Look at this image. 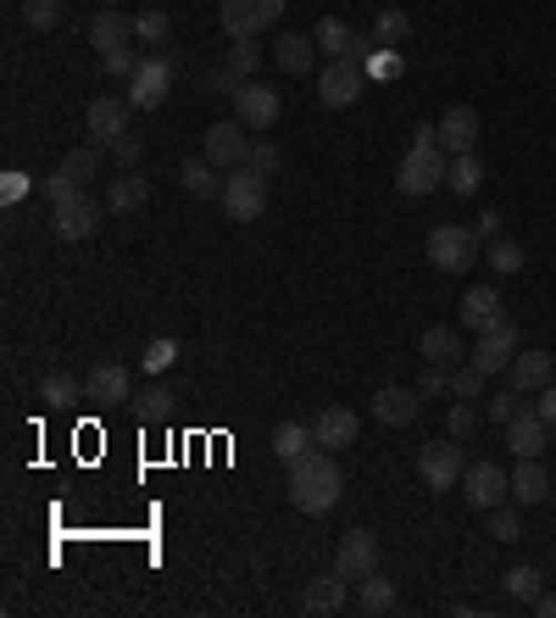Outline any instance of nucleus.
Here are the masks:
<instances>
[{
	"label": "nucleus",
	"mask_w": 556,
	"mask_h": 618,
	"mask_svg": "<svg viewBox=\"0 0 556 618\" xmlns=\"http://www.w3.org/2000/svg\"><path fill=\"white\" fill-rule=\"evenodd\" d=\"M406 34H412V18H406L401 7H384V12L373 18V40H378V46H401Z\"/></svg>",
	"instance_id": "34"
},
{
	"label": "nucleus",
	"mask_w": 556,
	"mask_h": 618,
	"mask_svg": "<svg viewBox=\"0 0 556 618\" xmlns=\"http://www.w3.org/2000/svg\"><path fill=\"white\" fill-rule=\"evenodd\" d=\"M62 18H68V0H23V23L34 34H51Z\"/></svg>",
	"instance_id": "32"
},
{
	"label": "nucleus",
	"mask_w": 556,
	"mask_h": 618,
	"mask_svg": "<svg viewBox=\"0 0 556 618\" xmlns=\"http://www.w3.org/2000/svg\"><path fill=\"white\" fill-rule=\"evenodd\" d=\"M201 157L212 162V168H245L251 162V134H245V123L240 118H223V123H212L206 129V146H201Z\"/></svg>",
	"instance_id": "9"
},
{
	"label": "nucleus",
	"mask_w": 556,
	"mask_h": 618,
	"mask_svg": "<svg viewBox=\"0 0 556 618\" xmlns=\"http://www.w3.org/2000/svg\"><path fill=\"white\" fill-rule=\"evenodd\" d=\"M417 412H423V396H417V385L406 390V385H384L378 396H373V418L378 423H390V429H406V423H417Z\"/></svg>",
	"instance_id": "18"
},
{
	"label": "nucleus",
	"mask_w": 556,
	"mask_h": 618,
	"mask_svg": "<svg viewBox=\"0 0 556 618\" xmlns=\"http://www.w3.org/2000/svg\"><path fill=\"white\" fill-rule=\"evenodd\" d=\"M506 379H512V390L539 396V390L556 379V351H517L512 368H506Z\"/></svg>",
	"instance_id": "17"
},
{
	"label": "nucleus",
	"mask_w": 556,
	"mask_h": 618,
	"mask_svg": "<svg viewBox=\"0 0 556 618\" xmlns=\"http://www.w3.org/2000/svg\"><path fill=\"white\" fill-rule=\"evenodd\" d=\"M107 207H112L118 218L145 212V207H151V185H145V173H140V168H123V179H112V190H107Z\"/></svg>",
	"instance_id": "22"
},
{
	"label": "nucleus",
	"mask_w": 556,
	"mask_h": 618,
	"mask_svg": "<svg viewBox=\"0 0 556 618\" xmlns=\"http://www.w3.org/2000/svg\"><path fill=\"white\" fill-rule=\"evenodd\" d=\"M489 535H495V540H517V535H523V518H517L512 507H489Z\"/></svg>",
	"instance_id": "51"
},
{
	"label": "nucleus",
	"mask_w": 556,
	"mask_h": 618,
	"mask_svg": "<svg viewBox=\"0 0 556 618\" xmlns=\"http://www.w3.org/2000/svg\"><path fill=\"white\" fill-rule=\"evenodd\" d=\"M84 396H90V401H101V407H123V401H134V379H129V368L101 362V368H90Z\"/></svg>",
	"instance_id": "19"
},
{
	"label": "nucleus",
	"mask_w": 556,
	"mask_h": 618,
	"mask_svg": "<svg viewBox=\"0 0 556 618\" xmlns=\"http://www.w3.org/2000/svg\"><path fill=\"white\" fill-rule=\"evenodd\" d=\"M462 474H467V462H462V446L456 440H428L423 451H417V479L439 496V490H451V485H462Z\"/></svg>",
	"instance_id": "7"
},
{
	"label": "nucleus",
	"mask_w": 556,
	"mask_h": 618,
	"mask_svg": "<svg viewBox=\"0 0 556 618\" xmlns=\"http://www.w3.org/2000/svg\"><path fill=\"white\" fill-rule=\"evenodd\" d=\"M112 157H118V162H123V168H140V157H145V146H140V134H134V129H129V134H123V140H112Z\"/></svg>",
	"instance_id": "54"
},
{
	"label": "nucleus",
	"mask_w": 556,
	"mask_h": 618,
	"mask_svg": "<svg viewBox=\"0 0 556 618\" xmlns=\"http://www.w3.org/2000/svg\"><path fill=\"white\" fill-rule=\"evenodd\" d=\"M40 401H46V407H73V401H79V379H73V373H51V379L40 385Z\"/></svg>",
	"instance_id": "40"
},
{
	"label": "nucleus",
	"mask_w": 556,
	"mask_h": 618,
	"mask_svg": "<svg viewBox=\"0 0 556 618\" xmlns=\"http://www.w3.org/2000/svg\"><path fill=\"white\" fill-rule=\"evenodd\" d=\"M240 84H245V79H240V73H234V68H229V62H223V68H212V73H206V90H218V96H240Z\"/></svg>",
	"instance_id": "53"
},
{
	"label": "nucleus",
	"mask_w": 556,
	"mask_h": 618,
	"mask_svg": "<svg viewBox=\"0 0 556 618\" xmlns=\"http://www.w3.org/2000/svg\"><path fill=\"white\" fill-rule=\"evenodd\" d=\"M362 96H367V62H362V57H340V62H328V68L317 73V101H323V107L345 112V107H356Z\"/></svg>",
	"instance_id": "3"
},
{
	"label": "nucleus",
	"mask_w": 556,
	"mask_h": 618,
	"mask_svg": "<svg viewBox=\"0 0 556 618\" xmlns=\"http://www.w3.org/2000/svg\"><path fill=\"white\" fill-rule=\"evenodd\" d=\"M473 235H478L484 246H489V240H501V212H478V229H473Z\"/></svg>",
	"instance_id": "56"
},
{
	"label": "nucleus",
	"mask_w": 556,
	"mask_h": 618,
	"mask_svg": "<svg viewBox=\"0 0 556 618\" xmlns=\"http://www.w3.org/2000/svg\"><path fill=\"white\" fill-rule=\"evenodd\" d=\"M512 357H517V323H512V318L489 323V329L478 335V346L467 351V362H478L489 379H495V373H506V368H512Z\"/></svg>",
	"instance_id": "11"
},
{
	"label": "nucleus",
	"mask_w": 556,
	"mask_h": 618,
	"mask_svg": "<svg viewBox=\"0 0 556 618\" xmlns=\"http://www.w3.org/2000/svg\"><path fill=\"white\" fill-rule=\"evenodd\" d=\"M501 585H506V596H512V601H534V596L545 590V585H539V568H528V562L506 568V579H501Z\"/></svg>",
	"instance_id": "39"
},
{
	"label": "nucleus",
	"mask_w": 556,
	"mask_h": 618,
	"mask_svg": "<svg viewBox=\"0 0 556 618\" xmlns=\"http://www.w3.org/2000/svg\"><path fill=\"white\" fill-rule=\"evenodd\" d=\"M428 262H434L439 273H467V268H478V235H473L467 223H439V229L428 235Z\"/></svg>",
	"instance_id": "6"
},
{
	"label": "nucleus",
	"mask_w": 556,
	"mask_h": 618,
	"mask_svg": "<svg viewBox=\"0 0 556 618\" xmlns=\"http://www.w3.org/2000/svg\"><path fill=\"white\" fill-rule=\"evenodd\" d=\"M223 212L234 218V223H256L262 212H267V173H256L251 162L245 168H234L229 179H223Z\"/></svg>",
	"instance_id": "4"
},
{
	"label": "nucleus",
	"mask_w": 556,
	"mask_h": 618,
	"mask_svg": "<svg viewBox=\"0 0 556 618\" xmlns=\"http://www.w3.org/2000/svg\"><path fill=\"white\" fill-rule=\"evenodd\" d=\"M506 312H501V290L495 285H473L467 296H462V323L473 329V335H484L489 323H501Z\"/></svg>",
	"instance_id": "27"
},
{
	"label": "nucleus",
	"mask_w": 556,
	"mask_h": 618,
	"mask_svg": "<svg viewBox=\"0 0 556 618\" xmlns=\"http://www.w3.org/2000/svg\"><path fill=\"white\" fill-rule=\"evenodd\" d=\"M140 62H145V57H134L129 46H123V51H107V57H101L107 79H134V73H140Z\"/></svg>",
	"instance_id": "46"
},
{
	"label": "nucleus",
	"mask_w": 556,
	"mask_h": 618,
	"mask_svg": "<svg viewBox=\"0 0 556 618\" xmlns=\"http://www.w3.org/2000/svg\"><path fill=\"white\" fill-rule=\"evenodd\" d=\"M284 7H290V0H223L218 23H223L229 40H256L262 29H273L284 18Z\"/></svg>",
	"instance_id": "5"
},
{
	"label": "nucleus",
	"mask_w": 556,
	"mask_h": 618,
	"mask_svg": "<svg viewBox=\"0 0 556 618\" xmlns=\"http://www.w3.org/2000/svg\"><path fill=\"white\" fill-rule=\"evenodd\" d=\"M545 440H550V423H545L534 407H523V412L506 423V446H512V457H539Z\"/></svg>",
	"instance_id": "21"
},
{
	"label": "nucleus",
	"mask_w": 556,
	"mask_h": 618,
	"mask_svg": "<svg viewBox=\"0 0 556 618\" xmlns=\"http://www.w3.org/2000/svg\"><path fill=\"white\" fill-rule=\"evenodd\" d=\"M134 412H140L145 423H162V418L173 412V390H168V385H145V390L134 396Z\"/></svg>",
	"instance_id": "37"
},
{
	"label": "nucleus",
	"mask_w": 556,
	"mask_h": 618,
	"mask_svg": "<svg viewBox=\"0 0 556 618\" xmlns=\"http://www.w3.org/2000/svg\"><path fill=\"white\" fill-rule=\"evenodd\" d=\"M445 173H451V162H445V151H439V129H434V123H417V129H412V151H406L401 168H395V190H401V196H434V190L445 185Z\"/></svg>",
	"instance_id": "2"
},
{
	"label": "nucleus",
	"mask_w": 556,
	"mask_h": 618,
	"mask_svg": "<svg viewBox=\"0 0 556 618\" xmlns=\"http://www.w3.org/2000/svg\"><path fill=\"white\" fill-rule=\"evenodd\" d=\"M256 62H262V46H256V40H234V51H229V68H234L240 79H256Z\"/></svg>",
	"instance_id": "45"
},
{
	"label": "nucleus",
	"mask_w": 556,
	"mask_h": 618,
	"mask_svg": "<svg viewBox=\"0 0 556 618\" xmlns=\"http://www.w3.org/2000/svg\"><path fill=\"white\" fill-rule=\"evenodd\" d=\"M417 357H423V362H434V368H456L467 351H462V335H456V329L428 323V329L417 335Z\"/></svg>",
	"instance_id": "23"
},
{
	"label": "nucleus",
	"mask_w": 556,
	"mask_h": 618,
	"mask_svg": "<svg viewBox=\"0 0 556 618\" xmlns=\"http://www.w3.org/2000/svg\"><path fill=\"white\" fill-rule=\"evenodd\" d=\"M512 501H517V507H539V501H550V474H545V462H539V457H517Z\"/></svg>",
	"instance_id": "25"
},
{
	"label": "nucleus",
	"mask_w": 556,
	"mask_h": 618,
	"mask_svg": "<svg viewBox=\"0 0 556 618\" xmlns=\"http://www.w3.org/2000/svg\"><path fill=\"white\" fill-rule=\"evenodd\" d=\"M345 574L340 568H328V574H317L312 585H306V596H301V612L306 618H323V612H345Z\"/></svg>",
	"instance_id": "20"
},
{
	"label": "nucleus",
	"mask_w": 556,
	"mask_h": 618,
	"mask_svg": "<svg viewBox=\"0 0 556 618\" xmlns=\"http://www.w3.org/2000/svg\"><path fill=\"white\" fill-rule=\"evenodd\" d=\"M123 96H129V107H134V112H156V107L173 96V62H168V57H145Z\"/></svg>",
	"instance_id": "8"
},
{
	"label": "nucleus",
	"mask_w": 556,
	"mask_h": 618,
	"mask_svg": "<svg viewBox=\"0 0 556 618\" xmlns=\"http://www.w3.org/2000/svg\"><path fill=\"white\" fill-rule=\"evenodd\" d=\"M234 118L262 134V129H273V123L284 118V101H279V90H267L262 79H245L240 96H234Z\"/></svg>",
	"instance_id": "10"
},
{
	"label": "nucleus",
	"mask_w": 556,
	"mask_h": 618,
	"mask_svg": "<svg viewBox=\"0 0 556 618\" xmlns=\"http://www.w3.org/2000/svg\"><path fill=\"white\" fill-rule=\"evenodd\" d=\"M445 185L456 190V196H478V185H484V162L467 151V157H456L451 162V173H445Z\"/></svg>",
	"instance_id": "33"
},
{
	"label": "nucleus",
	"mask_w": 556,
	"mask_h": 618,
	"mask_svg": "<svg viewBox=\"0 0 556 618\" xmlns=\"http://www.w3.org/2000/svg\"><path fill=\"white\" fill-rule=\"evenodd\" d=\"M62 168H68L79 185H84V179H95V173H101V146H73Z\"/></svg>",
	"instance_id": "43"
},
{
	"label": "nucleus",
	"mask_w": 556,
	"mask_h": 618,
	"mask_svg": "<svg viewBox=\"0 0 556 618\" xmlns=\"http://www.w3.org/2000/svg\"><path fill=\"white\" fill-rule=\"evenodd\" d=\"M484 379H489V373H484L478 362H456V368H451V396H456V401H478V396H484Z\"/></svg>",
	"instance_id": "36"
},
{
	"label": "nucleus",
	"mask_w": 556,
	"mask_h": 618,
	"mask_svg": "<svg viewBox=\"0 0 556 618\" xmlns=\"http://www.w3.org/2000/svg\"><path fill=\"white\" fill-rule=\"evenodd\" d=\"M107 7H118V0H107Z\"/></svg>",
	"instance_id": "58"
},
{
	"label": "nucleus",
	"mask_w": 556,
	"mask_h": 618,
	"mask_svg": "<svg viewBox=\"0 0 556 618\" xmlns=\"http://www.w3.org/2000/svg\"><path fill=\"white\" fill-rule=\"evenodd\" d=\"M251 168H256V173H267V179H273V173H279V168H284V151H279V146H273V140H256V146H251Z\"/></svg>",
	"instance_id": "48"
},
{
	"label": "nucleus",
	"mask_w": 556,
	"mask_h": 618,
	"mask_svg": "<svg viewBox=\"0 0 556 618\" xmlns=\"http://www.w3.org/2000/svg\"><path fill=\"white\" fill-rule=\"evenodd\" d=\"M273 62H279L284 73H312L317 40H312V34H279V40H273Z\"/></svg>",
	"instance_id": "28"
},
{
	"label": "nucleus",
	"mask_w": 556,
	"mask_h": 618,
	"mask_svg": "<svg viewBox=\"0 0 556 618\" xmlns=\"http://www.w3.org/2000/svg\"><path fill=\"white\" fill-rule=\"evenodd\" d=\"M534 412H539V418L550 423V435H556V379H550V385L539 390V401H534Z\"/></svg>",
	"instance_id": "55"
},
{
	"label": "nucleus",
	"mask_w": 556,
	"mask_h": 618,
	"mask_svg": "<svg viewBox=\"0 0 556 618\" xmlns=\"http://www.w3.org/2000/svg\"><path fill=\"white\" fill-rule=\"evenodd\" d=\"M356 429H362V418H356L351 407H323V412L312 418V435H317V446H328V451L351 446V440H356Z\"/></svg>",
	"instance_id": "24"
},
{
	"label": "nucleus",
	"mask_w": 556,
	"mask_h": 618,
	"mask_svg": "<svg viewBox=\"0 0 556 618\" xmlns=\"http://www.w3.org/2000/svg\"><path fill=\"white\" fill-rule=\"evenodd\" d=\"M462 496H467L473 512H489V507H501V501L512 496V474H501L495 462H467V474H462Z\"/></svg>",
	"instance_id": "12"
},
{
	"label": "nucleus",
	"mask_w": 556,
	"mask_h": 618,
	"mask_svg": "<svg viewBox=\"0 0 556 618\" xmlns=\"http://www.w3.org/2000/svg\"><path fill=\"white\" fill-rule=\"evenodd\" d=\"M129 96H95L90 112H84V129H90V146H112L129 134Z\"/></svg>",
	"instance_id": "13"
},
{
	"label": "nucleus",
	"mask_w": 556,
	"mask_h": 618,
	"mask_svg": "<svg viewBox=\"0 0 556 618\" xmlns=\"http://www.w3.org/2000/svg\"><path fill=\"white\" fill-rule=\"evenodd\" d=\"M417 396H423V401L451 396V368H434V362H428V368H423V379H417Z\"/></svg>",
	"instance_id": "49"
},
{
	"label": "nucleus",
	"mask_w": 556,
	"mask_h": 618,
	"mask_svg": "<svg viewBox=\"0 0 556 618\" xmlns=\"http://www.w3.org/2000/svg\"><path fill=\"white\" fill-rule=\"evenodd\" d=\"M40 190H46V201H51V207H62V201H73L84 185H79L68 168H57V173H46V179H40Z\"/></svg>",
	"instance_id": "44"
},
{
	"label": "nucleus",
	"mask_w": 556,
	"mask_h": 618,
	"mask_svg": "<svg viewBox=\"0 0 556 618\" xmlns=\"http://www.w3.org/2000/svg\"><path fill=\"white\" fill-rule=\"evenodd\" d=\"M173 34V18L162 12V7H145L140 18H134V40H145V46H162Z\"/></svg>",
	"instance_id": "38"
},
{
	"label": "nucleus",
	"mask_w": 556,
	"mask_h": 618,
	"mask_svg": "<svg viewBox=\"0 0 556 618\" xmlns=\"http://www.w3.org/2000/svg\"><path fill=\"white\" fill-rule=\"evenodd\" d=\"M439 151H445V157L478 151V107H451V112L439 118Z\"/></svg>",
	"instance_id": "16"
},
{
	"label": "nucleus",
	"mask_w": 556,
	"mask_h": 618,
	"mask_svg": "<svg viewBox=\"0 0 556 618\" xmlns=\"http://www.w3.org/2000/svg\"><path fill=\"white\" fill-rule=\"evenodd\" d=\"M445 429H451V440H467V435L478 429V407H473V401H456V407H451V423H445Z\"/></svg>",
	"instance_id": "50"
},
{
	"label": "nucleus",
	"mask_w": 556,
	"mask_h": 618,
	"mask_svg": "<svg viewBox=\"0 0 556 618\" xmlns=\"http://www.w3.org/2000/svg\"><path fill=\"white\" fill-rule=\"evenodd\" d=\"M151 7H156V0H151Z\"/></svg>",
	"instance_id": "59"
},
{
	"label": "nucleus",
	"mask_w": 556,
	"mask_h": 618,
	"mask_svg": "<svg viewBox=\"0 0 556 618\" xmlns=\"http://www.w3.org/2000/svg\"><path fill=\"white\" fill-rule=\"evenodd\" d=\"M312 446H317L312 423H295V418H290V423L273 429V457H279V462H295V457H306Z\"/></svg>",
	"instance_id": "29"
},
{
	"label": "nucleus",
	"mask_w": 556,
	"mask_h": 618,
	"mask_svg": "<svg viewBox=\"0 0 556 618\" xmlns=\"http://www.w3.org/2000/svg\"><path fill=\"white\" fill-rule=\"evenodd\" d=\"M484 412H489V423H512L517 412H523V390H495V396H484Z\"/></svg>",
	"instance_id": "41"
},
{
	"label": "nucleus",
	"mask_w": 556,
	"mask_h": 618,
	"mask_svg": "<svg viewBox=\"0 0 556 618\" xmlns=\"http://www.w3.org/2000/svg\"><path fill=\"white\" fill-rule=\"evenodd\" d=\"M173 362H179V346H173V340H151V346H145V368H151V373H162V368H173Z\"/></svg>",
	"instance_id": "52"
},
{
	"label": "nucleus",
	"mask_w": 556,
	"mask_h": 618,
	"mask_svg": "<svg viewBox=\"0 0 556 618\" xmlns=\"http://www.w3.org/2000/svg\"><path fill=\"white\" fill-rule=\"evenodd\" d=\"M401 73H406L401 51H390V46H373V51H367V79H401Z\"/></svg>",
	"instance_id": "42"
},
{
	"label": "nucleus",
	"mask_w": 556,
	"mask_h": 618,
	"mask_svg": "<svg viewBox=\"0 0 556 618\" xmlns=\"http://www.w3.org/2000/svg\"><path fill=\"white\" fill-rule=\"evenodd\" d=\"M51 229H57V240H90L95 229H101V207L79 190L73 201H62V207H51Z\"/></svg>",
	"instance_id": "15"
},
{
	"label": "nucleus",
	"mask_w": 556,
	"mask_h": 618,
	"mask_svg": "<svg viewBox=\"0 0 556 618\" xmlns=\"http://www.w3.org/2000/svg\"><path fill=\"white\" fill-rule=\"evenodd\" d=\"M356 607H362V612H390V607H395V579L367 574V579H362V590H356Z\"/></svg>",
	"instance_id": "31"
},
{
	"label": "nucleus",
	"mask_w": 556,
	"mask_h": 618,
	"mask_svg": "<svg viewBox=\"0 0 556 618\" xmlns=\"http://www.w3.org/2000/svg\"><path fill=\"white\" fill-rule=\"evenodd\" d=\"M340 496H345V474H340V462H334L328 446H312L306 457L290 462V501H295L301 512L323 518V512H334Z\"/></svg>",
	"instance_id": "1"
},
{
	"label": "nucleus",
	"mask_w": 556,
	"mask_h": 618,
	"mask_svg": "<svg viewBox=\"0 0 556 618\" xmlns=\"http://www.w3.org/2000/svg\"><path fill=\"white\" fill-rule=\"evenodd\" d=\"M484 262H489L495 273H523V268H528V251H523L517 240H489Z\"/></svg>",
	"instance_id": "35"
},
{
	"label": "nucleus",
	"mask_w": 556,
	"mask_h": 618,
	"mask_svg": "<svg viewBox=\"0 0 556 618\" xmlns=\"http://www.w3.org/2000/svg\"><path fill=\"white\" fill-rule=\"evenodd\" d=\"M528 607H534V612H539V618H556V596H545V590H539V596H534V601H528Z\"/></svg>",
	"instance_id": "57"
},
{
	"label": "nucleus",
	"mask_w": 556,
	"mask_h": 618,
	"mask_svg": "<svg viewBox=\"0 0 556 618\" xmlns=\"http://www.w3.org/2000/svg\"><path fill=\"white\" fill-rule=\"evenodd\" d=\"M334 568H340L351 585H362L367 574H378V535H373V529H345V535H340Z\"/></svg>",
	"instance_id": "14"
},
{
	"label": "nucleus",
	"mask_w": 556,
	"mask_h": 618,
	"mask_svg": "<svg viewBox=\"0 0 556 618\" xmlns=\"http://www.w3.org/2000/svg\"><path fill=\"white\" fill-rule=\"evenodd\" d=\"M29 185H34V179H29L23 168H7V173H0V201H7V207H18V201L29 196Z\"/></svg>",
	"instance_id": "47"
},
{
	"label": "nucleus",
	"mask_w": 556,
	"mask_h": 618,
	"mask_svg": "<svg viewBox=\"0 0 556 618\" xmlns=\"http://www.w3.org/2000/svg\"><path fill=\"white\" fill-rule=\"evenodd\" d=\"M134 40V18H123L118 7H107V12H95L90 18V46L107 57V51H123Z\"/></svg>",
	"instance_id": "26"
},
{
	"label": "nucleus",
	"mask_w": 556,
	"mask_h": 618,
	"mask_svg": "<svg viewBox=\"0 0 556 618\" xmlns=\"http://www.w3.org/2000/svg\"><path fill=\"white\" fill-rule=\"evenodd\" d=\"M179 185H184L190 196H201V201H206V196H223V179H218V168H212L206 157H190V162L179 168Z\"/></svg>",
	"instance_id": "30"
}]
</instances>
